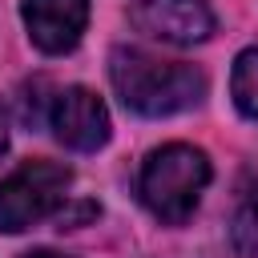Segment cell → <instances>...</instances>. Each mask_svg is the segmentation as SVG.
Returning a JSON list of instances; mask_svg holds the SVG:
<instances>
[{"instance_id": "1", "label": "cell", "mask_w": 258, "mask_h": 258, "mask_svg": "<svg viewBox=\"0 0 258 258\" xmlns=\"http://www.w3.org/2000/svg\"><path fill=\"white\" fill-rule=\"evenodd\" d=\"M117 97L141 117H169L206 93V77L181 60H157L137 48H117L109 64Z\"/></svg>"}, {"instance_id": "2", "label": "cell", "mask_w": 258, "mask_h": 258, "mask_svg": "<svg viewBox=\"0 0 258 258\" xmlns=\"http://www.w3.org/2000/svg\"><path fill=\"white\" fill-rule=\"evenodd\" d=\"M210 181V161L202 149L194 145H165V149H153L149 161L141 165V202L149 206L153 218L169 222V226H181L202 189Z\"/></svg>"}, {"instance_id": "3", "label": "cell", "mask_w": 258, "mask_h": 258, "mask_svg": "<svg viewBox=\"0 0 258 258\" xmlns=\"http://www.w3.org/2000/svg\"><path fill=\"white\" fill-rule=\"evenodd\" d=\"M69 189V169L56 161H28L8 181H0V230L20 234L48 218Z\"/></svg>"}, {"instance_id": "4", "label": "cell", "mask_w": 258, "mask_h": 258, "mask_svg": "<svg viewBox=\"0 0 258 258\" xmlns=\"http://www.w3.org/2000/svg\"><path fill=\"white\" fill-rule=\"evenodd\" d=\"M129 20L137 32L165 44H198L214 32V16L202 0H137Z\"/></svg>"}, {"instance_id": "5", "label": "cell", "mask_w": 258, "mask_h": 258, "mask_svg": "<svg viewBox=\"0 0 258 258\" xmlns=\"http://www.w3.org/2000/svg\"><path fill=\"white\" fill-rule=\"evenodd\" d=\"M52 133L69 145V149H101L109 141V113L101 105L97 93L73 85L64 93H56L52 101Z\"/></svg>"}, {"instance_id": "6", "label": "cell", "mask_w": 258, "mask_h": 258, "mask_svg": "<svg viewBox=\"0 0 258 258\" xmlns=\"http://www.w3.org/2000/svg\"><path fill=\"white\" fill-rule=\"evenodd\" d=\"M20 12L32 44L44 52H69L89 24V0H24Z\"/></svg>"}, {"instance_id": "7", "label": "cell", "mask_w": 258, "mask_h": 258, "mask_svg": "<svg viewBox=\"0 0 258 258\" xmlns=\"http://www.w3.org/2000/svg\"><path fill=\"white\" fill-rule=\"evenodd\" d=\"M230 93H234V105L258 121V48H246L238 60H234V77H230Z\"/></svg>"}, {"instance_id": "8", "label": "cell", "mask_w": 258, "mask_h": 258, "mask_svg": "<svg viewBox=\"0 0 258 258\" xmlns=\"http://www.w3.org/2000/svg\"><path fill=\"white\" fill-rule=\"evenodd\" d=\"M234 238H238V246H242L246 254H258V194L242 206L238 226H234Z\"/></svg>"}, {"instance_id": "9", "label": "cell", "mask_w": 258, "mask_h": 258, "mask_svg": "<svg viewBox=\"0 0 258 258\" xmlns=\"http://www.w3.org/2000/svg\"><path fill=\"white\" fill-rule=\"evenodd\" d=\"M24 258H69V254H56V250H28Z\"/></svg>"}, {"instance_id": "10", "label": "cell", "mask_w": 258, "mask_h": 258, "mask_svg": "<svg viewBox=\"0 0 258 258\" xmlns=\"http://www.w3.org/2000/svg\"><path fill=\"white\" fill-rule=\"evenodd\" d=\"M0 157H4V129H0Z\"/></svg>"}]
</instances>
